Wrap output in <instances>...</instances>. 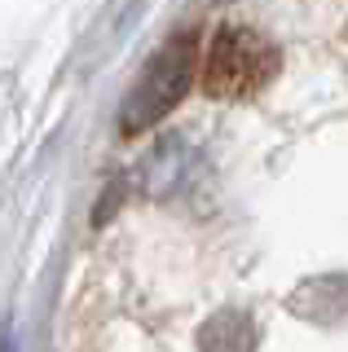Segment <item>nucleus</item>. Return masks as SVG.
I'll use <instances>...</instances> for the list:
<instances>
[{
    "instance_id": "nucleus-1",
    "label": "nucleus",
    "mask_w": 348,
    "mask_h": 352,
    "mask_svg": "<svg viewBox=\"0 0 348 352\" xmlns=\"http://www.w3.org/2000/svg\"><path fill=\"white\" fill-rule=\"evenodd\" d=\"M199 36L194 31H177L172 40H163L155 58L146 62V71L137 75V84L128 88L124 106H119V132L137 137V132L155 128L159 119H168L181 106V97L190 93L194 75H199Z\"/></svg>"
},
{
    "instance_id": "nucleus-3",
    "label": "nucleus",
    "mask_w": 348,
    "mask_h": 352,
    "mask_svg": "<svg viewBox=\"0 0 348 352\" xmlns=\"http://www.w3.org/2000/svg\"><path fill=\"white\" fill-rule=\"evenodd\" d=\"M199 348L203 352H256V326L247 313H216L208 326L199 330Z\"/></svg>"
},
{
    "instance_id": "nucleus-2",
    "label": "nucleus",
    "mask_w": 348,
    "mask_h": 352,
    "mask_svg": "<svg viewBox=\"0 0 348 352\" xmlns=\"http://www.w3.org/2000/svg\"><path fill=\"white\" fill-rule=\"evenodd\" d=\"M278 75V49L252 27H221L203 58V93L216 102H243Z\"/></svg>"
},
{
    "instance_id": "nucleus-4",
    "label": "nucleus",
    "mask_w": 348,
    "mask_h": 352,
    "mask_svg": "<svg viewBox=\"0 0 348 352\" xmlns=\"http://www.w3.org/2000/svg\"><path fill=\"white\" fill-rule=\"evenodd\" d=\"M0 352H18V339H14V330H5V339H0Z\"/></svg>"
}]
</instances>
